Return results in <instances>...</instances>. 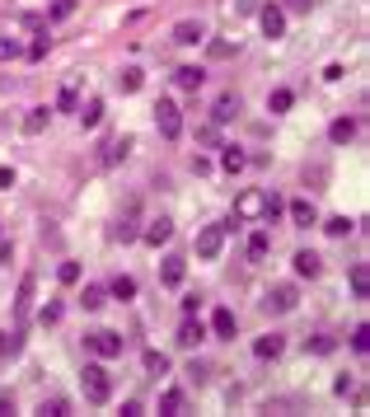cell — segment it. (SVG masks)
I'll use <instances>...</instances> for the list:
<instances>
[{
    "label": "cell",
    "instance_id": "6da1fadb",
    "mask_svg": "<svg viewBox=\"0 0 370 417\" xmlns=\"http://www.w3.org/2000/svg\"><path fill=\"white\" fill-rule=\"evenodd\" d=\"M80 385H84V398H89V403H108V398H113V375H108L99 361H89L80 370Z\"/></svg>",
    "mask_w": 370,
    "mask_h": 417
},
{
    "label": "cell",
    "instance_id": "7a4b0ae2",
    "mask_svg": "<svg viewBox=\"0 0 370 417\" xmlns=\"http://www.w3.org/2000/svg\"><path fill=\"white\" fill-rule=\"evenodd\" d=\"M267 216V192L263 188H244L235 197V221H263Z\"/></svg>",
    "mask_w": 370,
    "mask_h": 417
},
{
    "label": "cell",
    "instance_id": "3957f363",
    "mask_svg": "<svg viewBox=\"0 0 370 417\" xmlns=\"http://www.w3.org/2000/svg\"><path fill=\"white\" fill-rule=\"evenodd\" d=\"M235 225H202V235H197V258H220V249H225V235H230Z\"/></svg>",
    "mask_w": 370,
    "mask_h": 417
},
{
    "label": "cell",
    "instance_id": "277c9868",
    "mask_svg": "<svg viewBox=\"0 0 370 417\" xmlns=\"http://www.w3.org/2000/svg\"><path fill=\"white\" fill-rule=\"evenodd\" d=\"M155 127H159L164 141H178V131H183V113H178V104L159 99V104H155Z\"/></svg>",
    "mask_w": 370,
    "mask_h": 417
},
{
    "label": "cell",
    "instance_id": "5b68a950",
    "mask_svg": "<svg viewBox=\"0 0 370 417\" xmlns=\"http://www.w3.org/2000/svg\"><path fill=\"white\" fill-rule=\"evenodd\" d=\"M84 347H89L99 361H113V357H122V338H117V333H108V328H99V333H84Z\"/></svg>",
    "mask_w": 370,
    "mask_h": 417
},
{
    "label": "cell",
    "instance_id": "8992f818",
    "mask_svg": "<svg viewBox=\"0 0 370 417\" xmlns=\"http://www.w3.org/2000/svg\"><path fill=\"white\" fill-rule=\"evenodd\" d=\"M136 221H141V202H127L122 216L113 221V239H117V244H132V239L141 235V225H136Z\"/></svg>",
    "mask_w": 370,
    "mask_h": 417
},
{
    "label": "cell",
    "instance_id": "52a82bcc",
    "mask_svg": "<svg viewBox=\"0 0 370 417\" xmlns=\"http://www.w3.org/2000/svg\"><path fill=\"white\" fill-rule=\"evenodd\" d=\"M33 295H38V277L28 272L24 282H19V295H14V324H19V328L28 324V310H33Z\"/></svg>",
    "mask_w": 370,
    "mask_h": 417
},
{
    "label": "cell",
    "instance_id": "ba28073f",
    "mask_svg": "<svg viewBox=\"0 0 370 417\" xmlns=\"http://www.w3.org/2000/svg\"><path fill=\"white\" fill-rule=\"evenodd\" d=\"M258 24H263V33L272 43L286 38V10H281V5H263V10H258Z\"/></svg>",
    "mask_w": 370,
    "mask_h": 417
},
{
    "label": "cell",
    "instance_id": "9c48e42d",
    "mask_svg": "<svg viewBox=\"0 0 370 417\" xmlns=\"http://www.w3.org/2000/svg\"><path fill=\"white\" fill-rule=\"evenodd\" d=\"M132 150H136V136H113V141L104 146V155H99V164H104V169H113V164H122Z\"/></svg>",
    "mask_w": 370,
    "mask_h": 417
},
{
    "label": "cell",
    "instance_id": "30bf717a",
    "mask_svg": "<svg viewBox=\"0 0 370 417\" xmlns=\"http://www.w3.org/2000/svg\"><path fill=\"white\" fill-rule=\"evenodd\" d=\"M174 43H178V47H197V43H207L202 19H178V24H174Z\"/></svg>",
    "mask_w": 370,
    "mask_h": 417
},
{
    "label": "cell",
    "instance_id": "8fae6325",
    "mask_svg": "<svg viewBox=\"0 0 370 417\" xmlns=\"http://www.w3.org/2000/svg\"><path fill=\"white\" fill-rule=\"evenodd\" d=\"M178 347H197V342H207V324L197 319V314H183V324H178Z\"/></svg>",
    "mask_w": 370,
    "mask_h": 417
},
{
    "label": "cell",
    "instance_id": "7c38bea8",
    "mask_svg": "<svg viewBox=\"0 0 370 417\" xmlns=\"http://www.w3.org/2000/svg\"><path fill=\"white\" fill-rule=\"evenodd\" d=\"M295 305H300V295H295V286H286V282L267 291V310H277V314H291Z\"/></svg>",
    "mask_w": 370,
    "mask_h": 417
},
{
    "label": "cell",
    "instance_id": "4fadbf2b",
    "mask_svg": "<svg viewBox=\"0 0 370 417\" xmlns=\"http://www.w3.org/2000/svg\"><path fill=\"white\" fill-rule=\"evenodd\" d=\"M141 239H146V244H169V239H174V221H169V216H155V221H146V230H141Z\"/></svg>",
    "mask_w": 370,
    "mask_h": 417
},
{
    "label": "cell",
    "instance_id": "5bb4252c",
    "mask_svg": "<svg viewBox=\"0 0 370 417\" xmlns=\"http://www.w3.org/2000/svg\"><path fill=\"white\" fill-rule=\"evenodd\" d=\"M281 352H286V338H281V333H263V338L253 342V357H258V361H277Z\"/></svg>",
    "mask_w": 370,
    "mask_h": 417
},
{
    "label": "cell",
    "instance_id": "9a60e30c",
    "mask_svg": "<svg viewBox=\"0 0 370 417\" xmlns=\"http://www.w3.org/2000/svg\"><path fill=\"white\" fill-rule=\"evenodd\" d=\"M286 216H291L300 230H310V225H319V211H314V202L310 197H295L291 207H286Z\"/></svg>",
    "mask_w": 370,
    "mask_h": 417
},
{
    "label": "cell",
    "instance_id": "2e32d148",
    "mask_svg": "<svg viewBox=\"0 0 370 417\" xmlns=\"http://www.w3.org/2000/svg\"><path fill=\"white\" fill-rule=\"evenodd\" d=\"M174 84L187 89V94H197V89L207 84V71H202V66H178V71H174Z\"/></svg>",
    "mask_w": 370,
    "mask_h": 417
},
{
    "label": "cell",
    "instance_id": "e0dca14e",
    "mask_svg": "<svg viewBox=\"0 0 370 417\" xmlns=\"http://www.w3.org/2000/svg\"><path fill=\"white\" fill-rule=\"evenodd\" d=\"M235 113H239V94H220V99L211 104V122L225 127V122H235Z\"/></svg>",
    "mask_w": 370,
    "mask_h": 417
},
{
    "label": "cell",
    "instance_id": "ac0fdd59",
    "mask_svg": "<svg viewBox=\"0 0 370 417\" xmlns=\"http://www.w3.org/2000/svg\"><path fill=\"white\" fill-rule=\"evenodd\" d=\"M291 262H295V277H310V282L323 272V258H319V253H310V249H300Z\"/></svg>",
    "mask_w": 370,
    "mask_h": 417
},
{
    "label": "cell",
    "instance_id": "d6986e66",
    "mask_svg": "<svg viewBox=\"0 0 370 417\" xmlns=\"http://www.w3.org/2000/svg\"><path fill=\"white\" fill-rule=\"evenodd\" d=\"M76 117H80V127H99V122H104V99H84V104H76Z\"/></svg>",
    "mask_w": 370,
    "mask_h": 417
},
{
    "label": "cell",
    "instance_id": "ffe728a7",
    "mask_svg": "<svg viewBox=\"0 0 370 417\" xmlns=\"http://www.w3.org/2000/svg\"><path fill=\"white\" fill-rule=\"evenodd\" d=\"M47 122H52V108H47V104H43V108H28L24 131H28V136H43V131H47Z\"/></svg>",
    "mask_w": 370,
    "mask_h": 417
},
{
    "label": "cell",
    "instance_id": "44dd1931",
    "mask_svg": "<svg viewBox=\"0 0 370 417\" xmlns=\"http://www.w3.org/2000/svg\"><path fill=\"white\" fill-rule=\"evenodd\" d=\"M183 277H187V258H164V272H159L164 286H183Z\"/></svg>",
    "mask_w": 370,
    "mask_h": 417
},
{
    "label": "cell",
    "instance_id": "7402d4cb",
    "mask_svg": "<svg viewBox=\"0 0 370 417\" xmlns=\"http://www.w3.org/2000/svg\"><path fill=\"white\" fill-rule=\"evenodd\" d=\"M76 104H80V80H66L61 94H56V113H76Z\"/></svg>",
    "mask_w": 370,
    "mask_h": 417
},
{
    "label": "cell",
    "instance_id": "603a6c76",
    "mask_svg": "<svg viewBox=\"0 0 370 417\" xmlns=\"http://www.w3.org/2000/svg\"><path fill=\"white\" fill-rule=\"evenodd\" d=\"M183 408H187L183 390H164V394H159V413H164V417H183Z\"/></svg>",
    "mask_w": 370,
    "mask_h": 417
},
{
    "label": "cell",
    "instance_id": "cb8c5ba5",
    "mask_svg": "<svg viewBox=\"0 0 370 417\" xmlns=\"http://www.w3.org/2000/svg\"><path fill=\"white\" fill-rule=\"evenodd\" d=\"M351 295H356V300L370 295V267L366 262H351Z\"/></svg>",
    "mask_w": 370,
    "mask_h": 417
},
{
    "label": "cell",
    "instance_id": "d4e9b609",
    "mask_svg": "<svg viewBox=\"0 0 370 417\" xmlns=\"http://www.w3.org/2000/svg\"><path fill=\"white\" fill-rule=\"evenodd\" d=\"M244 164H248V155H244L239 146H220V169H225V174H239Z\"/></svg>",
    "mask_w": 370,
    "mask_h": 417
},
{
    "label": "cell",
    "instance_id": "484cf974",
    "mask_svg": "<svg viewBox=\"0 0 370 417\" xmlns=\"http://www.w3.org/2000/svg\"><path fill=\"white\" fill-rule=\"evenodd\" d=\"M19 352H24V328L0 333V361H10V357H19Z\"/></svg>",
    "mask_w": 370,
    "mask_h": 417
},
{
    "label": "cell",
    "instance_id": "4316f807",
    "mask_svg": "<svg viewBox=\"0 0 370 417\" xmlns=\"http://www.w3.org/2000/svg\"><path fill=\"white\" fill-rule=\"evenodd\" d=\"M211 333L216 338H235V310H216L211 314Z\"/></svg>",
    "mask_w": 370,
    "mask_h": 417
},
{
    "label": "cell",
    "instance_id": "83f0119b",
    "mask_svg": "<svg viewBox=\"0 0 370 417\" xmlns=\"http://www.w3.org/2000/svg\"><path fill=\"white\" fill-rule=\"evenodd\" d=\"M80 305H84L89 314L104 310V305H108V286H84V291H80Z\"/></svg>",
    "mask_w": 370,
    "mask_h": 417
},
{
    "label": "cell",
    "instance_id": "f1b7e54d",
    "mask_svg": "<svg viewBox=\"0 0 370 417\" xmlns=\"http://www.w3.org/2000/svg\"><path fill=\"white\" fill-rule=\"evenodd\" d=\"M328 136H333V146H347V141L356 136V117H338V122L328 127Z\"/></svg>",
    "mask_w": 370,
    "mask_h": 417
},
{
    "label": "cell",
    "instance_id": "f546056e",
    "mask_svg": "<svg viewBox=\"0 0 370 417\" xmlns=\"http://www.w3.org/2000/svg\"><path fill=\"white\" fill-rule=\"evenodd\" d=\"M141 365H146V375H169V357H164V352H155V347L141 357Z\"/></svg>",
    "mask_w": 370,
    "mask_h": 417
},
{
    "label": "cell",
    "instance_id": "4dcf8cb0",
    "mask_svg": "<svg viewBox=\"0 0 370 417\" xmlns=\"http://www.w3.org/2000/svg\"><path fill=\"white\" fill-rule=\"evenodd\" d=\"M141 84H146V76H141V66H127V71L117 76V89H122V94H136Z\"/></svg>",
    "mask_w": 370,
    "mask_h": 417
},
{
    "label": "cell",
    "instance_id": "1f68e13d",
    "mask_svg": "<svg viewBox=\"0 0 370 417\" xmlns=\"http://www.w3.org/2000/svg\"><path fill=\"white\" fill-rule=\"evenodd\" d=\"M291 104H295L291 89H272L267 94V113H291Z\"/></svg>",
    "mask_w": 370,
    "mask_h": 417
},
{
    "label": "cell",
    "instance_id": "d6a6232c",
    "mask_svg": "<svg viewBox=\"0 0 370 417\" xmlns=\"http://www.w3.org/2000/svg\"><path fill=\"white\" fill-rule=\"evenodd\" d=\"M47 52H52V38H47V33H43V38H33V43L24 47L28 61H47Z\"/></svg>",
    "mask_w": 370,
    "mask_h": 417
},
{
    "label": "cell",
    "instance_id": "836d02e7",
    "mask_svg": "<svg viewBox=\"0 0 370 417\" xmlns=\"http://www.w3.org/2000/svg\"><path fill=\"white\" fill-rule=\"evenodd\" d=\"M323 230H328L333 239H347L351 230H356V221H347V216H333V221H323Z\"/></svg>",
    "mask_w": 370,
    "mask_h": 417
},
{
    "label": "cell",
    "instance_id": "e575fe53",
    "mask_svg": "<svg viewBox=\"0 0 370 417\" xmlns=\"http://www.w3.org/2000/svg\"><path fill=\"white\" fill-rule=\"evenodd\" d=\"M108 295H113V300H132V295H136V282H132V277H113Z\"/></svg>",
    "mask_w": 370,
    "mask_h": 417
},
{
    "label": "cell",
    "instance_id": "d590c367",
    "mask_svg": "<svg viewBox=\"0 0 370 417\" xmlns=\"http://www.w3.org/2000/svg\"><path fill=\"white\" fill-rule=\"evenodd\" d=\"M267 249H272V239L258 230V235L248 239V262H263V258H267Z\"/></svg>",
    "mask_w": 370,
    "mask_h": 417
},
{
    "label": "cell",
    "instance_id": "8d00e7d4",
    "mask_svg": "<svg viewBox=\"0 0 370 417\" xmlns=\"http://www.w3.org/2000/svg\"><path fill=\"white\" fill-rule=\"evenodd\" d=\"M14 56H24V43L10 38V33H0V61H14Z\"/></svg>",
    "mask_w": 370,
    "mask_h": 417
},
{
    "label": "cell",
    "instance_id": "74e56055",
    "mask_svg": "<svg viewBox=\"0 0 370 417\" xmlns=\"http://www.w3.org/2000/svg\"><path fill=\"white\" fill-rule=\"evenodd\" d=\"M351 352H361V357L370 352V328H366V324H356V328H351Z\"/></svg>",
    "mask_w": 370,
    "mask_h": 417
},
{
    "label": "cell",
    "instance_id": "f35d334b",
    "mask_svg": "<svg viewBox=\"0 0 370 417\" xmlns=\"http://www.w3.org/2000/svg\"><path fill=\"white\" fill-rule=\"evenodd\" d=\"M235 52H239V38H235V43H230V38L211 43V56H216V61H225V56H235Z\"/></svg>",
    "mask_w": 370,
    "mask_h": 417
},
{
    "label": "cell",
    "instance_id": "ab89813d",
    "mask_svg": "<svg viewBox=\"0 0 370 417\" xmlns=\"http://www.w3.org/2000/svg\"><path fill=\"white\" fill-rule=\"evenodd\" d=\"M56 277H61V286H76V282H80V262H61Z\"/></svg>",
    "mask_w": 370,
    "mask_h": 417
},
{
    "label": "cell",
    "instance_id": "60d3db41",
    "mask_svg": "<svg viewBox=\"0 0 370 417\" xmlns=\"http://www.w3.org/2000/svg\"><path fill=\"white\" fill-rule=\"evenodd\" d=\"M76 14V0H52V10H47V19H71Z\"/></svg>",
    "mask_w": 370,
    "mask_h": 417
},
{
    "label": "cell",
    "instance_id": "b9f144b4",
    "mask_svg": "<svg viewBox=\"0 0 370 417\" xmlns=\"http://www.w3.org/2000/svg\"><path fill=\"white\" fill-rule=\"evenodd\" d=\"M38 413H43V417H66V398H43Z\"/></svg>",
    "mask_w": 370,
    "mask_h": 417
},
{
    "label": "cell",
    "instance_id": "7bdbcfd3",
    "mask_svg": "<svg viewBox=\"0 0 370 417\" xmlns=\"http://www.w3.org/2000/svg\"><path fill=\"white\" fill-rule=\"evenodd\" d=\"M197 141H202V146H220V127H216V122L197 127Z\"/></svg>",
    "mask_w": 370,
    "mask_h": 417
},
{
    "label": "cell",
    "instance_id": "ee69618b",
    "mask_svg": "<svg viewBox=\"0 0 370 417\" xmlns=\"http://www.w3.org/2000/svg\"><path fill=\"white\" fill-rule=\"evenodd\" d=\"M333 347H338V342L328 338V333H319V338L310 342V352H314V357H328V352H333Z\"/></svg>",
    "mask_w": 370,
    "mask_h": 417
},
{
    "label": "cell",
    "instance_id": "f6af8a7d",
    "mask_svg": "<svg viewBox=\"0 0 370 417\" xmlns=\"http://www.w3.org/2000/svg\"><path fill=\"white\" fill-rule=\"evenodd\" d=\"M333 394H338V398L356 394V380H351V375H338V380H333Z\"/></svg>",
    "mask_w": 370,
    "mask_h": 417
},
{
    "label": "cell",
    "instance_id": "bcb514c9",
    "mask_svg": "<svg viewBox=\"0 0 370 417\" xmlns=\"http://www.w3.org/2000/svg\"><path fill=\"white\" fill-rule=\"evenodd\" d=\"M38 324H47V328H52V324H61V305H43V314H38Z\"/></svg>",
    "mask_w": 370,
    "mask_h": 417
},
{
    "label": "cell",
    "instance_id": "7dc6e473",
    "mask_svg": "<svg viewBox=\"0 0 370 417\" xmlns=\"http://www.w3.org/2000/svg\"><path fill=\"white\" fill-rule=\"evenodd\" d=\"M187 375H192V385H207V375H211V370H207L202 361H192V365H187Z\"/></svg>",
    "mask_w": 370,
    "mask_h": 417
},
{
    "label": "cell",
    "instance_id": "c3c4849f",
    "mask_svg": "<svg viewBox=\"0 0 370 417\" xmlns=\"http://www.w3.org/2000/svg\"><path fill=\"white\" fill-rule=\"evenodd\" d=\"M310 5H314V0H281V10H286V14H305Z\"/></svg>",
    "mask_w": 370,
    "mask_h": 417
},
{
    "label": "cell",
    "instance_id": "681fc988",
    "mask_svg": "<svg viewBox=\"0 0 370 417\" xmlns=\"http://www.w3.org/2000/svg\"><path fill=\"white\" fill-rule=\"evenodd\" d=\"M178 305H183V314H197V305H202V295H197V291H187V295L178 300Z\"/></svg>",
    "mask_w": 370,
    "mask_h": 417
},
{
    "label": "cell",
    "instance_id": "f907efd6",
    "mask_svg": "<svg viewBox=\"0 0 370 417\" xmlns=\"http://www.w3.org/2000/svg\"><path fill=\"white\" fill-rule=\"evenodd\" d=\"M24 28H33V33H43V28H47V19H43V14H24Z\"/></svg>",
    "mask_w": 370,
    "mask_h": 417
},
{
    "label": "cell",
    "instance_id": "816d5d0a",
    "mask_svg": "<svg viewBox=\"0 0 370 417\" xmlns=\"http://www.w3.org/2000/svg\"><path fill=\"white\" fill-rule=\"evenodd\" d=\"M10 413H14V394L0 390V417H10Z\"/></svg>",
    "mask_w": 370,
    "mask_h": 417
},
{
    "label": "cell",
    "instance_id": "f5cc1de1",
    "mask_svg": "<svg viewBox=\"0 0 370 417\" xmlns=\"http://www.w3.org/2000/svg\"><path fill=\"white\" fill-rule=\"evenodd\" d=\"M235 10L239 14H258V0H235Z\"/></svg>",
    "mask_w": 370,
    "mask_h": 417
},
{
    "label": "cell",
    "instance_id": "db71d44e",
    "mask_svg": "<svg viewBox=\"0 0 370 417\" xmlns=\"http://www.w3.org/2000/svg\"><path fill=\"white\" fill-rule=\"evenodd\" d=\"M0 188H14V169H10V164L0 169Z\"/></svg>",
    "mask_w": 370,
    "mask_h": 417
}]
</instances>
